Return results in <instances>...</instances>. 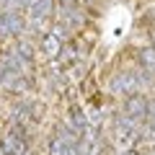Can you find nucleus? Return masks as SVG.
<instances>
[{
    "label": "nucleus",
    "instance_id": "nucleus-8",
    "mask_svg": "<svg viewBox=\"0 0 155 155\" xmlns=\"http://www.w3.org/2000/svg\"><path fill=\"white\" fill-rule=\"evenodd\" d=\"M57 5H78V0H57Z\"/></svg>",
    "mask_w": 155,
    "mask_h": 155
},
{
    "label": "nucleus",
    "instance_id": "nucleus-7",
    "mask_svg": "<svg viewBox=\"0 0 155 155\" xmlns=\"http://www.w3.org/2000/svg\"><path fill=\"white\" fill-rule=\"evenodd\" d=\"M16 52H18V54H21L26 62H31V60H34V47L28 44L26 39H18V44H16Z\"/></svg>",
    "mask_w": 155,
    "mask_h": 155
},
{
    "label": "nucleus",
    "instance_id": "nucleus-6",
    "mask_svg": "<svg viewBox=\"0 0 155 155\" xmlns=\"http://www.w3.org/2000/svg\"><path fill=\"white\" fill-rule=\"evenodd\" d=\"M137 60L145 70H155V49H140Z\"/></svg>",
    "mask_w": 155,
    "mask_h": 155
},
{
    "label": "nucleus",
    "instance_id": "nucleus-10",
    "mask_svg": "<svg viewBox=\"0 0 155 155\" xmlns=\"http://www.w3.org/2000/svg\"><path fill=\"white\" fill-rule=\"evenodd\" d=\"M153 41H155V34H153Z\"/></svg>",
    "mask_w": 155,
    "mask_h": 155
},
{
    "label": "nucleus",
    "instance_id": "nucleus-9",
    "mask_svg": "<svg viewBox=\"0 0 155 155\" xmlns=\"http://www.w3.org/2000/svg\"><path fill=\"white\" fill-rule=\"evenodd\" d=\"M0 155H8V150H5V147H3V145H0Z\"/></svg>",
    "mask_w": 155,
    "mask_h": 155
},
{
    "label": "nucleus",
    "instance_id": "nucleus-1",
    "mask_svg": "<svg viewBox=\"0 0 155 155\" xmlns=\"http://www.w3.org/2000/svg\"><path fill=\"white\" fill-rule=\"evenodd\" d=\"M26 31V21L16 11H3L0 13V39L5 36H21Z\"/></svg>",
    "mask_w": 155,
    "mask_h": 155
},
{
    "label": "nucleus",
    "instance_id": "nucleus-3",
    "mask_svg": "<svg viewBox=\"0 0 155 155\" xmlns=\"http://www.w3.org/2000/svg\"><path fill=\"white\" fill-rule=\"evenodd\" d=\"M147 109H150L147 98H145L142 93H132V96H127V98H124L122 114L132 116V119H147Z\"/></svg>",
    "mask_w": 155,
    "mask_h": 155
},
{
    "label": "nucleus",
    "instance_id": "nucleus-5",
    "mask_svg": "<svg viewBox=\"0 0 155 155\" xmlns=\"http://www.w3.org/2000/svg\"><path fill=\"white\" fill-rule=\"evenodd\" d=\"M54 8H57L54 0H34V5L28 8V13H31V18H49Z\"/></svg>",
    "mask_w": 155,
    "mask_h": 155
},
{
    "label": "nucleus",
    "instance_id": "nucleus-2",
    "mask_svg": "<svg viewBox=\"0 0 155 155\" xmlns=\"http://www.w3.org/2000/svg\"><path fill=\"white\" fill-rule=\"evenodd\" d=\"M111 93L116 96H132V93H140V83H137V75L134 72H116L111 78Z\"/></svg>",
    "mask_w": 155,
    "mask_h": 155
},
{
    "label": "nucleus",
    "instance_id": "nucleus-4",
    "mask_svg": "<svg viewBox=\"0 0 155 155\" xmlns=\"http://www.w3.org/2000/svg\"><path fill=\"white\" fill-rule=\"evenodd\" d=\"M41 52H44L47 57H57L62 52V39L57 36L54 31H47L44 36H41Z\"/></svg>",
    "mask_w": 155,
    "mask_h": 155
}]
</instances>
